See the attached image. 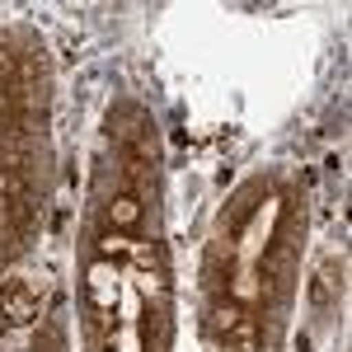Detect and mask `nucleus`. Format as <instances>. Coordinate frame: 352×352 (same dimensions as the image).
<instances>
[{"instance_id": "obj_1", "label": "nucleus", "mask_w": 352, "mask_h": 352, "mask_svg": "<svg viewBox=\"0 0 352 352\" xmlns=\"http://www.w3.org/2000/svg\"><path fill=\"white\" fill-rule=\"evenodd\" d=\"M38 315V296L28 292V282H5L0 287V324H28Z\"/></svg>"}, {"instance_id": "obj_2", "label": "nucleus", "mask_w": 352, "mask_h": 352, "mask_svg": "<svg viewBox=\"0 0 352 352\" xmlns=\"http://www.w3.org/2000/svg\"><path fill=\"white\" fill-rule=\"evenodd\" d=\"M136 221H141V202H136L132 192H122L113 202V226H136Z\"/></svg>"}, {"instance_id": "obj_3", "label": "nucleus", "mask_w": 352, "mask_h": 352, "mask_svg": "<svg viewBox=\"0 0 352 352\" xmlns=\"http://www.w3.org/2000/svg\"><path fill=\"white\" fill-rule=\"evenodd\" d=\"M310 300H315V305H329V300H333V263H324V268H320L315 287H310Z\"/></svg>"}]
</instances>
